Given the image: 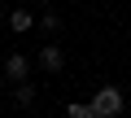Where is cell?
I'll return each instance as SVG.
<instances>
[{"label":"cell","mask_w":131,"mask_h":118,"mask_svg":"<svg viewBox=\"0 0 131 118\" xmlns=\"http://www.w3.org/2000/svg\"><path fill=\"white\" fill-rule=\"evenodd\" d=\"M122 109H127V96H122L114 83H101L96 96H92V114H96V118H118Z\"/></svg>","instance_id":"1"},{"label":"cell","mask_w":131,"mask_h":118,"mask_svg":"<svg viewBox=\"0 0 131 118\" xmlns=\"http://www.w3.org/2000/svg\"><path fill=\"white\" fill-rule=\"evenodd\" d=\"M31 66H35V61H31L26 52H9V57H5V66H0V70H5V79H9V83H22V79L31 74Z\"/></svg>","instance_id":"2"},{"label":"cell","mask_w":131,"mask_h":118,"mask_svg":"<svg viewBox=\"0 0 131 118\" xmlns=\"http://www.w3.org/2000/svg\"><path fill=\"white\" fill-rule=\"evenodd\" d=\"M35 61H39L48 74H61V70H66V52L57 48V39H48V44L39 48V57H35Z\"/></svg>","instance_id":"3"},{"label":"cell","mask_w":131,"mask_h":118,"mask_svg":"<svg viewBox=\"0 0 131 118\" xmlns=\"http://www.w3.org/2000/svg\"><path fill=\"white\" fill-rule=\"evenodd\" d=\"M9 31H13V35L35 31V13H31V9H13V13H9Z\"/></svg>","instance_id":"4"},{"label":"cell","mask_w":131,"mask_h":118,"mask_svg":"<svg viewBox=\"0 0 131 118\" xmlns=\"http://www.w3.org/2000/svg\"><path fill=\"white\" fill-rule=\"evenodd\" d=\"M35 88H31V79H22V83H13V105H22V109H31L35 105Z\"/></svg>","instance_id":"5"},{"label":"cell","mask_w":131,"mask_h":118,"mask_svg":"<svg viewBox=\"0 0 131 118\" xmlns=\"http://www.w3.org/2000/svg\"><path fill=\"white\" fill-rule=\"evenodd\" d=\"M35 31H44V35H48V39H52V35H57V31H61V18H57V13H52V9H44V13H39V18H35Z\"/></svg>","instance_id":"6"},{"label":"cell","mask_w":131,"mask_h":118,"mask_svg":"<svg viewBox=\"0 0 131 118\" xmlns=\"http://www.w3.org/2000/svg\"><path fill=\"white\" fill-rule=\"evenodd\" d=\"M66 114H70V118H96V114H92V101H70Z\"/></svg>","instance_id":"7"},{"label":"cell","mask_w":131,"mask_h":118,"mask_svg":"<svg viewBox=\"0 0 131 118\" xmlns=\"http://www.w3.org/2000/svg\"><path fill=\"white\" fill-rule=\"evenodd\" d=\"M5 83H9V79H5V70H0V92H5Z\"/></svg>","instance_id":"8"},{"label":"cell","mask_w":131,"mask_h":118,"mask_svg":"<svg viewBox=\"0 0 131 118\" xmlns=\"http://www.w3.org/2000/svg\"><path fill=\"white\" fill-rule=\"evenodd\" d=\"M31 5H48V0H31Z\"/></svg>","instance_id":"9"}]
</instances>
